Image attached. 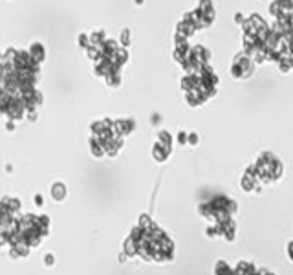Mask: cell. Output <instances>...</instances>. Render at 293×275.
Returning <instances> with one entry per match:
<instances>
[{
  "instance_id": "obj_1",
  "label": "cell",
  "mask_w": 293,
  "mask_h": 275,
  "mask_svg": "<svg viewBox=\"0 0 293 275\" xmlns=\"http://www.w3.org/2000/svg\"><path fill=\"white\" fill-rule=\"evenodd\" d=\"M270 13L275 17V22L293 28V0H273L270 4Z\"/></svg>"
},
{
  "instance_id": "obj_2",
  "label": "cell",
  "mask_w": 293,
  "mask_h": 275,
  "mask_svg": "<svg viewBox=\"0 0 293 275\" xmlns=\"http://www.w3.org/2000/svg\"><path fill=\"white\" fill-rule=\"evenodd\" d=\"M253 70H255V61L246 52L234 55L233 62H231V76L234 79H249Z\"/></svg>"
},
{
  "instance_id": "obj_3",
  "label": "cell",
  "mask_w": 293,
  "mask_h": 275,
  "mask_svg": "<svg viewBox=\"0 0 293 275\" xmlns=\"http://www.w3.org/2000/svg\"><path fill=\"white\" fill-rule=\"evenodd\" d=\"M198 11H200V15H202L205 28H209L211 24L215 22V6H213V2H211V0H200Z\"/></svg>"
}]
</instances>
